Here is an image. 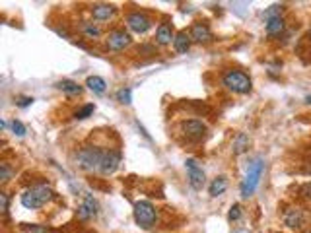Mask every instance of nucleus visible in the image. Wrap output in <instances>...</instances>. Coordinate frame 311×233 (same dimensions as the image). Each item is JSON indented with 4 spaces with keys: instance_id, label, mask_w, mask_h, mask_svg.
<instances>
[{
    "instance_id": "nucleus-10",
    "label": "nucleus",
    "mask_w": 311,
    "mask_h": 233,
    "mask_svg": "<svg viewBox=\"0 0 311 233\" xmlns=\"http://www.w3.org/2000/svg\"><path fill=\"white\" fill-rule=\"evenodd\" d=\"M130 35L126 33V31H123V29H115V31H111L109 35H107V47L111 51H123L124 47H128L130 45Z\"/></svg>"
},
{
    "instance_id": "nucleus-9",
    "label": "nucleus",
    "mask_w": 311,
    "mask_h": 233,
    "mask_svg": "<svg viewBox=\"0 0 311 233\" xmlns=\"http://www.w3.org/2000/svg\"><path fill=\"white\" fill-rule=\"evenodd\" d=\"M121 165V152L119 150H105V158L101 163V175H113Z\"/></svg>"
},
{
    "instance_id": "nucleus-12",
    "label": "nucleus",
    "mask_w": 311,
    "mask_h": 233,
    "mask_svg": "<svg viewBox=\"0 0 311 233\" xmlns=\"http://www.w3.org/2000/svg\"><path fill=\"white\" fill-rule=\"evenodd\" d=\"M98 202H96V198L92 197V195H84V202H82V206L78 208V216H80V220H90V218H94L96 214H98Z\"/></svg>"
},
{
    "instance_id": "nucleus-20",
    "label": "nucleus",
    "mask_w": 311,
    "mask_h": 233,
    "mask_svg": "<svg viewBox=\"0 0 311 233\" xmlns=\"http://www.w3.org/2000/svg\"><path fill=\"white\" fill-rule=\"evenodd\" d=\"M86 86L94 91V94H103L107 89V82L101 78V76H87Z\"/></svg>"
},
{
    "instance_id": "nucleus-32",
    "label": "nucleus",
    "mask_w": 311,
    "mask_h": 233,
    "mask_svg": "<svg viewBox=\"0 0 311 233\" xmlns=\"http://www.w3.org/2000/svg\"><path fill=\"white\" fill-rule=\"evenodd\" d=\"M305 103H307V105H311V96H307V98H305Z\"/></svg>"
},
{
    "instance_id": "nucleus-30",
    "label": "nucleus",
    "mask_w": 311,
    "mask_h": 233,
    "mask_svg": "<svg viewBox=\"0 0 311 233\" xmlns=\"http://www.w3.org/2000/svg\"><path fill=\"white\" fill-rule=\"evenodd\" d=\"M0 204H2V212L6 214L8 208H10V197L6 193H0Z\"/></svg>"
},
{
    "instance_id": "nucleus-8",
    "label": "nucleus",
    "mask_w": 311,
    "mask_h": 233,
    "mask_svg": "<svg viewBox=\"0 0 311 233\" xmlns=\"http://www.w3.org/2000/svg\"><path fill=\"white\" fill-rule=\"evenodd\" d=\"M126 25L135 33H146L152 27V20L144 12H132L126 16Z\"/></svg>"
},
{
    "instance_id": "nucleus-22",
    "label": "nucleus",
    "mask_w": 311,
    "mask_h": 233,
    "mask_svg": "<svg viewBox=\"0 0 311 233\" xmlns=\"http://www.w3.org/2000/svg\"><path fill=\"white\" fill-rule=\"evenodd\" d=\"M262 18L269 22V20H274V18H282V6L280 4H274V6H271L269 10H264L262 12Z\"/></svg>"
},
{
    "instance_id": "nucleus-13",
    "label": "nucleus",
    "mask_w": 311,
    "mask_h": 233,
    "mask_svg": "<svg viewBox=\"0 0 311 233\" xmlns=\"http://www.w3.org/2000/svg\"><path fill=\"white\" fill-rule=\"evenodd\" d=\"M191 39L197 41V43H208V41H212L210 27H208L206 24H202V22L195 24L193 27H191Z\"/></svg>"
},
{
    "instance_id": "nucleus-28",
    "label": "nucleus",
    "mask_w": 311,
    "mask_h": 233,
    "mask_svg": "<svg viewBox=\"0 0 311 233\" xmlns=\"http://www.w3.org/2000/svg\"><path fill=\"white\" fill-rule=\"evenodd\" d=\"M228 218H230V221L239 220V218H241V206H239V204H234V206L230 208V212H228Z\"/></svg>"
},
{
    "instance_id": "nucleus-2",
    "label": "nucleus",
    "mask_w": 311,
    "mask_h": 233,
    "mask_svg": "<svg viewBox=\"0 0 311 233\" xmlns=\"http://www.w3.org/2000/svg\"><path fill=\"white\" fill-rule=\"evenodd\" d=\"M53 197H55V193L51 191L49 187L39 184V187H31V189L24 191V195H22V204H24V208H27V210H37V208H43L49 200H53Z\"/></svg>"
},
{
    "instance_id": "nucleus-34",
    "label": "nucleus",
    "mask_w": 311,
    "mask_h": 233,
    "mask_svg": "<svg viewBox=\"0 0 311 233\" xmlns=\"http://www.w3.org/2000/svg\"><path fill=\"white\" fill-rule=\"evenodd\" d=\"M309 233H311V231H309Z\"/></svg>"
},
{
    "instance_id": "nucleus-27",
    "label": "nucleus",
    "mask_w": 311,
    "mask_h": 233,
    "mask_svg": "<svg viewBox=\"0 0 311 233\" xmlns=\"http://www.w3.org/2000/svg\"><path fill=\"white\" fill-rule=\"evenodd\" d=\"M10 177H12V169L8 167V163H0V181H10Z\"/></svg>"
},
{
    "instance_id": "nucleus-21",
    "label": "nucleus",
    "mask_w": 311,
    "mask_h": 233,
    "mask_svg": "<svg viewBox=\"0 0 311 233\" xmlns=\"http://www.w3.org/2000/svg\"><path fill=\"white\" fill-rule=\"evenodd\" d=\"M249 148V136L245 132H239V134L234 138V144H232V150H234V154L239 156V154H243L245 150Z\"/></svg>"
},
{
    "instance_id": "nucleus-1",
    "label": "nucleus",
    "mask_w": 311,
    "mask_h": 233,
    "mask_svg": "<svg viewBox=\"0 0 311 233\" xmlns=\"http://www.w3.org/2000/svg\"><path fill=\"white\" fill-rule=\"evenodd\" d=\"M105 158V150L98 146H82L76 152V163L84 171H100Z\"/></svg>"
},
{
    "instance_id": "nucleus-17",
    "label": "nucleus",
    "mask_w": 311,
    "mask_h": 233,
    "mask_svg": "<svg viewBox=\"0 0 311 233\" xmlns=\"http://www.w3.org/2000/svg\"><path fill=\"white\" fill-rule=\"evenodd\" d=\"M226 189H228V177L226 175H220V177H216L214 181L210 183L208 187V193H210V197H220V195H224Z\"/></svg>"
},
{
    "instance_id": "nucleus-29",
    "label": "nucleus",
    "mask_w": 311,
    "mask_h": 233,
    "mask_svg": "<svg viewBox=\"0 0 311 233\" xmlns=\"http://www.w3.org/2000/svg\"><path fill=\"white\" fill-rule=\"evenodd\" d=\"M35 99L29 98V96H20V98L16 99V103H18V107H29L31 103H33Z\"/></svg>"
},
{
    "instance_id": "nucleus-14",
    "label": "nucleus",
    "mask_w": 311,
    "mask_h": 233,
    "mask_svg": "<svg viewBox=\"0 0 311 233\" xmlns=\"http://www.w3.org/2000/svg\"><path fill=\"white\" fill-rule=\"evenodd\" d=\"M115 12H117V8H115L113 4H94V6H92V16H94L96 20H101V22L113 18Z\"/></svg>"
},
{
    "instance_id": "nucleus-24",
    "label": "nucleus",
    "mask_w": 311,
    "mask_h": 233,
    "mask_svg": "<svg viewBox=\"0 0 311 233\" xmlns=\"http://www.w3.org/2000/svg\"><path fill=\"white\" fill-rule=\"evenodd\" d=\"M94 109H96V107H94L92 103H87V105H84L82 109L76 111L74 117L76 119H80V121H82V119H87V117H92V115H94Z\"/></svg>"
},
{
    "instance_id": "nucleus-19",
    "label": "nucleus",
    "mask_w": 311,
    "mask_h": 233,
    "mask_svg": "<svg viewBox=\"0 0 311 233\" xmlns=\"http://www.w3.org/2000/svg\"><path fill=\"white\" fill-rule=\"evenodd\" d=\"M57 87H59L61 91H64L66 96H80V94H82V86L76 84V82H72V80H61V82L57 84Z\"/></svg>"
},
{
    "instance_id": "nucleus-16",
    "label": "nucleus",
    "mask_w": 311,
    "mask_h": 233,
    "mask_svg": "<svg viewBox=\"0 0 311 233\" xmlns=\"http://www.w3.org/2000/svg\"><path fill=\"white\" fill-rule=\"evenodd\" d=\"M191 33H187V31H179L177 35H175V39H173V47H175V51L177 53H187V51L191 49Z\"/></svg>"
},
{
    "instance_id": "nucleus-11",
    "label": "nucleus",
    "mask_w": 311,
    "mask_h": 233,
    "mask_svg": "<svg viewBox=\"0 0 311 233\" xmlns=\"http://www.w3.org/2000/svg\"><path fill=\"white\" fill-rule=\"evenodd\" d=\"M284 223H286L290 229H299L303 223H305V214L301 208H288L284 212Z\"/></svg>"
},
{
    "instance_id": "nucleus-31",
    "label": "nucleus",
    "mask_w": 311,
    "mask_h": 233,
    "mask_svg": "<svg viewBox=\"0 0 311 233\" xmlns=\"http://www.w3.org/2000/svg\"><path fill=\"white\" fill-rule=\"evenodd\" d=\"M24 233H47V229L43 225H27L24 229Z\"/></svg>"
},
{
    "instance_id": "nucleus-7",
    "label": "nucleus",
    "mask_w": 311,
    "mask_h": 233,
    "mask_svg": "<svg viewBox=\"0 0 311 233\" xmlns=\"http://www.w3.org/2000/svg\"><path fill=\"white\" fill-rule=\"evenodd\" d=\"M185 169H187V175H189V184H191L195 191H200V189L204 187L206 177H204V171H202V167L199 165V161L193 160V158L187 160Z\"/></svg>"
},
{
    "instance_id": "nucleus-15",
    "label": "nucleus",
    "mask_w": 311,
    "mask_h": 233,
    "mask_svg": "<svg viewBox=\"0 0 311 233\" xmlns=\"http://www.w3.org/2000/svg\"><path fill=\"white\" fill-rule=\"evenodd\" d=\"M175 39L173 35V27L169 24H160L158 25V29H156V41L160 43V45H169L171 41Z\"/></svg>"
},
{
    "instance_id": "nucleus-3",
    "label": "nucleus",
    "mask_w": 311,
    "mask_h": 233,
    "mask_svg": "<svg viewBox=\"0 0 311 233\" xmlns=\"http://www.w3.org/2000/svg\"><path fill=\"white\" fill-rule=\"evenodd\" d=\"M262 169H264V161H262L261 158H257V160H253L249 163L247 173H245L243 181L239 184V191H241V197L243 198H249L255 191H257L259 181H261Z\"/></svg>"
},
{
    "instance_id": "nucleus-4",
    "label": "nucleus",
    "mask_w": 311,
    "mask_h": 233,
    "mask_svg": "<svg viewBox=\"0 0 311 233\" xmlns=\"http://www.w3.org/2000/svg\"><path fill=\"white\" fill-rule=\"evenodd\" d=\"M222 84L234 94H249L253 87L251 78L243 70H228L222 78Z\"/></svg>"
},
{
    "instance_id": "nucleus-6",
    "label": "nucleus",
    "mask_w": 311,
    "mask_h": 233,
    "mask_svg": "<svg viewBox=\"0 0 311 233\" xmlns=\"http://www.w3.org/2000/svg\"><path fill=\"white\" fill-rule=\"evenodd\" d=\"M181 132L185 134L187 140H191V142H199L202 140L206 132H208V126L204 123H200L197 119H191V121H185V123H181Z\"/></svg>"
},
{
    "instance_id": "nucleus-5",
    "label": "nucleus",
    "mask_w": 311,
    "mask_h": 233,
    "mask_svg": "<svg viewBox=\"0 0 311 233\" xmlns=\"http://www.w3.org/2000/svg\"><path fill=\"white\" fill-rule=\"evenodd\" d=\"M135 221L144 229L154 227L156 221H158V212L154 208V204L148 200H138L135 204Z\"/></svg>"
},
{
    "instance_id": "nucleus-33",
    "label": "nucleus",
    "mask_w": 311,
    "mask_h": 233,
    "mask_svg": "<svg viewBox=\"0 0 311 233\" xmlns=\"http://www.w3.org/2000/svg\"><path fill=\"white\" fill-rule=\"evenodd\" d=\"M309 39H311V27H309Z\"/></svg>"
},
{
    "instance_id": "nucleus-25",
    "label": "nucleus",
    "mask_w": 311,
    "mask_h": 233,
    "mask_svg": "<svg viewBox=\"0 0 311 233\" xmlns=\"http://www.w3.org/2000/svg\"><path fill=\"white\" fill-rule=\"evenodd\" d=\"M82 31L86 33L87 37H100V27L98 25H94V24H87V22H84L82 24Z\"/></svg>"
},
{
    "instance_id": "nucleus-26",
    "label": "nucleus",
    "mask_w": 311,
    "mask_h": 233,
    "mask_svg": "<svg viewBox=\"0 0 311 233\" xmlns=\"http://www.w3.org/2000/svg\"><path fill=\"white\" fill-rule=\"evenodd\" d=\"M10 128H12L14 134L20 136V138H22V136H25V132H27L25 124H24V123H20V121H16V119H14V121H12V124H10Z\"/></svg>"
},
{
    "instance_id": "nucleus-18",
    "label": "nucleus",
    "mask_w": 311,
    "mask_h": 233,
    "mask_svg": "<svg viewBox=\"0 0 311 233\" xmlns=\"http://www.w3.org/2000/svg\"><path fill=\"white\" fill-rule=\"evenodd\" d=\"M284 29H286V22L282 18H274V20L266 22V33L271 37H278Z\"/></svg>"
},
{
    "instance_id": "nucleus-23",
    "label": "nucleus",
    "mask_w": 311,
    "mask_h": 233,
    "mask_svg": "<svg viewBox=\"0 0 311 233\" xmlns=\"http://www.w3.org/2000/svg\"><path fill=\"white\" fill-rule=\"evenodd\" d=\"M117 101L123 103V105H130V103H132V91H130V87L119 89V91H117Z\"/></svg>"
}]
</instances>
